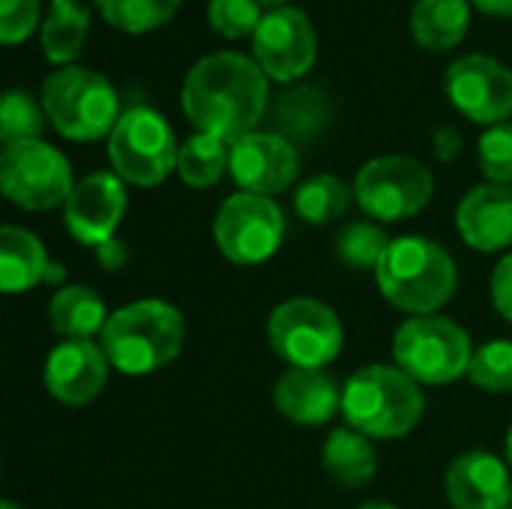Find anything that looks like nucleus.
<instances>
[{"mask_svg":"<svg viewBox=\"0 0 512 509\" xmlns=\"http://www.w3.org/2000/svg\"><path fill=\"white\" fill-rule=\"evenodd\" d=\"M186 120L225 144L258 132L267 111V75L240 51H213L201 57L183 78L180 90Z\"/></svg>","mask_w":512,"mask_h":509,"instance_id":"1","label":"nucleus"},{"mask_svg":"<svg viewBox=\"0 0 512 509\" xmlns=\"http://www.w3.org/2000/svg\"><path fill=\"white\" fill-rule=\"evenodd\" d=\"M183 336L186 321L177 306L165 300H135L111 312L99 345L117 372L141 378L171 366L183 348Z\"/></svg>","mask_w":512,"mask_h":509,"instance_id":"2","label":"nucleus"},{"mask_svg":"<svg viewBox=\"0 0 512 509\" xmlns=\"http://www.w3.org/2000/svg\"><path fill=\"white\" fill-rule=\"evenodd\" d=\"M384 300L408 315H435L444 309L459 285L450 252L420 234L396 237L375 270Z\"/></svg>","mask_w":512,"mask_h":509,"instance_id":"3","label":"nucleus"},{"mask_svg":"<svg viewBox=\"0 0 512 509\" xmlns=\"http://www.w3.org/2000/svg\"><path fill=\"white\" fill-rule=\"evenodd\" d=\"M423 408L420 384L399 366H363L342 387V417L348 429L375 441H396L414 432Z\"/></svg>","mask_w":512,"mask_h":509,"instance_id":"4","label":"nucleus"},{"mask_svg":"<svg viewBox=\"0 0 512 509\" xmlns=\"http://www.w3.org/2000/svg\"><path fill=\"white\" fill-rule=\"evenodd\" d=\"M42 108L48 123L69 141H96L111 135L120 120V99L111 81L87 66H63L42 81Z\"/></svg>","mask_w":512,"mask_h":509,"instance_id":"5","label":"nucleus"},{"mask_svg":"<svg viewBox=\"0 0 512 509\" xmlns=\"http://www.w3.org/2000/svg\"><path fill=\"white\" fill-rule=\"evenodd\" d=\"M471 357L474 345L465 327L441 315L408 318L393 336V360L417 384H453L468 375Z\"/></svg>","mask_w":512,"mask_h":509,"instance_id":"6","label":"nucleus"},{"mask_svg":"<svg viewBox=\"0 0 512 509\" xmlns=\"http://www.w3.org/2000/svg\"><path fill=\"white\" fill-rule=\"evenodd\" d=\"M177 138L168 120L153 108H129L108 135V159L114 174L132 186H159L177 168Z\"/></svg>","mask_w":512,"mask_h":509,"instance_id":"7","label":"nucleus"},{"mask_svg":"<svg viewBox=\"0 0 512 509\" xmlns=\"http://www.w3.org/2000/svg\"><path fill=\"white\" fill-rule=\"evenodd\" d=\"M267 339L291 369H324L342 354L345 330L327 303L294 297L270 312Z\"/></svg>","mask_w":512,"mask_h":509,"instance_id":"8","label":"nucleus"},{"mask_svg":"<svg viewBox=\"0 0 512 509\" xmlns=\"http://www.w3.org/2000/svg\"><path fill=\"white\" fill-rule=\"evenodd\" d=\"M435 195L432 171L414 156H375L354 180V198L372 219L402 222L417 216Z\"/></svg>","mask_w":512,"mask_h":509,"instance_id":"9","label":"nucleus"},{"mask_svg":"<svg viewBox=\"0 0 512 509\" xmlns=\"http://www.w3.org/2000/svg\"><path fill=\"white\" fill-rule=\"evenodd\" d=\"M0 189L21 210H51L66 204L75 189L72 165L57 147L45 144L42 138L18 141L3 147L0 153Z\"/></svg>","mask_w":512,"mask_h":509,"instance_id":"10","label":"nucleus"},{"mask_svg":"<svg viewBox=\"0 0 512 509\" xmlns=\"http://www.w3.org/2000/svg\"><path fill=\"white\" fill-rule=\"evenodd\" d=\"M213 240L237 267L264 264L285 240V213L267 195L237 192L222 201L213 219Z\"/></svg>","mask_w":512,"mask_h":509,"instance_id":"11","label":"nucleus"},{"mask_svg":"<svg viewBox=\"0 0 512 509\" xmlns=\"http://www.w3.org/2000/svg\"><path fill=\"white\" fill-rule=\"evenodd\" d=\"M252 54L267 78L282 84L300 81L318 57V36L309 15L297 6L264 12L252 36Z\"/></svg>","mask_w":512,"mask_h":509,"instance_id":"12","label":"nucleus"},{"mask_svg":"<svg viewBox=\"0 0 512 509\" xmlns=\"http://www.w3.org/2000/svg\"><path fill=\"white\" fill-rule=\"evenodd\" d=\"M450 102L474 123L498 126L512 114V69L489 54H465L444 78Z\"/></svg>","mask_w":512,"mask_h":509,"instance_id":"13","label":"nucleus"},{"mask_svg":"<svg viewBox=\"0 0 512 509\" xmlns=\"http://www.w3.org/2000/svg\"><path fill=\"white\" fill-rule=\"evenodd\" d=\"M240 192L252 195H279L300 177V153L297 144L282 138L279 132H252L231 144L228 165Z\"/></svg>","mask_w":512,"mask_h":509,"instance_id":"14","label":"nucleus"},{"mask_svg":"<svg viewBox=\"0 0 512 509\" xmlns=\"http://www.w3.org/2000/svg\"><path fill=\"white\" fill-rule=\"evenodd\" d=\"M126 213V186L114 171H96L75 183L63 204V225L81 246H99L114 237Z\"/></svg>","mask_w":512,"mask_h":509,"instance_id":"15","label":"nucleus"},{"mask_svg":"<svg viewBox=\"0 0 512 509\" xmlns=\"http://www.w3.org/2000/svg\"><path fill=\"white\" fill-rule=\"evenodd\" d=\"M108 366L111 363L102 345L90 339H63L48 351L42 381L57 402L69 408H81L102 393L108 381Z\"/></svg>","mask_w":512,"mask_h":509,"instance_id":"16","label":"nucleus"},{"mask_svg":"<svg viewBox=\"0 0 512 509\" xmlns=\"http://www.w3.org/2000/svg\"><path fill=\"white\" fill-rule=\"evenodd\" d=\"M444 489L453 509L512 507L510 468L489 450H471L456 456L447 468Z\"/></svg>","mask_w":512,"mask_h":509,"instance_id":"17","label":"nucleus"},{"mask_svg":"<svg viewBox=\"0 0 512 509\" xmlns=\"http://www.w3.org/2000/svg\"><path fill=\"white\" fill-rule=\"evenodd\" d=\"M459 237L477 252H501L512 243V186H474L456 210Z\"/></svg>","mask_w":512,"mask_h":509,"instance_id":"18","label":"nucleus"},{"mask_svg":"<svg viewBox=\"0 0 512 509\" xmlns=\"http://www.w3.org/2000/svg\"><path fill=\"white\" fill-rule=\"evenodd\" d=\"M273 402L297 426H324L342 411V387L324 369H288L276 381Z\"/></svg>","mask_w":512,"mask_h":509,"instance_id":"19","label":"nucleus"},{"mask_svg":"<svg viewBox=\"0 0 512 509\" xmlns=\"http://www.w3.org/2000/svg\"><path fill=\"white\" fill-rule=\"evenodd\" d=\"M333 117L330 96L315 84H297L276 96L273 102V123L282 138L291 144H312L324 135Z\"/></svg>","mask_w":512,"mask_h":509,"instance_id":"20","label":"nucleus"},{"mask_svg":"<svg viewBox=\"0 0 512 509\" xmlns=\"http://www.w3.org/2000/svg\"><path fill=\"white\" fill-rule=\"evenodd\" d=\"M48 264V252L36 234L18 225L0 228V288L6 294H24L42 285Z\"/></svg>","mask_w":512,"mask_h":509,"instance_id":"21","label":"nucleus"},{"mask_svg":"<svg viewBox=\"0 0 512 509\" xmlns=\"http://www.w3.org/2000/svg\"><path fill=\"white\" fill-rule=\"evenodd\" d=\"M90 30V6L84 0H51L48 15L39 24V45L48 63L72 66L81 54Z\"/></svg>","mask_w":512,"mask_h":509,"instance_id":"22","label":"nucleus"},{"mask_svg":"<svg viewBox=\"0 0 512 509\" xmlns=\"http://www.w3.org/2000/svg\"><path fill=\"white\" fill-rule=\"evenodd\" d=\"M321 462H324L327 477L345 489H363L378 474V453L372 447V438L354 429L330 432L321 450Z\"/></svg>","mask_w":512,"mask_h":509,"instance_id":"23","label":"nucleus"},{"mask_svg":"<svg viewBox=\"0 0 512 509\" xmlns=\"http://www.w3.org/2000/svg\"><path fill=\"white\" fill-rule=\"evenodd\" d=\"M471 24V0H417L411 12V33L429 51L456 48Z\"/></svg>","mask_w":512,"mask_h":509,"instance_id":"24","label":"nucleus"},{"mask_svg":"<svg viewBox=\"0 0 512 509\" xmlns=\"http://www.w3.org/2000/svg\"><path fill=\"white\" fill-rule=\"evenodd\" d=\"M102 297L87 285H66L48 303V321L63 339H93L108 324Z\"/></svg>","mask_w":512,"mask_h":509,"instance_id":"25","label":"nucleus"},{"mask_svg":"<svg viewBox=\"0 0 512 509\" xmlns=\"http://www.w3.org/2000/svg\"><path fill=\"white\" fill-rule=\"evenodd\" d=\"M231 165V144L213 138V135H192L180 144L177 153V174L192 189H210L222 180V174Z\"/></svg>","mask_w":512,"mask_h":509,"instance_id":"26","label":"nucleus"},{"mask_svg":"<svg viewBox=\"0 0 512 509\" xmlns=\"http://www.w3.org/2000/svg\"><path fill=\"white\" fill-rule=\"evenodd\" d=\"M351 201H357L354 186H348L342 177H333V174H315L297 189L294 210L309 225H327L345 216Z\"/></svg>","mask_w":512,"mask_h":509,"instance_id":"27","label":"nucleus"},{"mask_svg":"<svg viewBox=\"0 0 512 509\" xmlns=\"http://www.w3.org/2000/svg\"><path fill=\"white\" fill-rule=\"evenodd\" d=\"M183 0H96L99 15L123 33H147L174 18Z\"/></svg>","mask_w":512,"mask_h":509,"instance_id":"28","label":"nucleus"},{"mask_svg":"<svg viewBox=\"0 0 512 509\" xmlns=\"http://www.w3.org/2000/svg\"><path fill=\"white\" fill-rule=\"evenodd\" d=\"M390 237L375 222H351L336 237V255L351 270H378L381 258L390 249Z\"/></svg>","mask_w":512,"mask_h":509,"instance_id":"29","label":"nucleus"},{"mask_svg":"<svg viewBox=\"0 0 512 509\" xmlns=\"http://www.w3.org/2000/svg\"><path fill=\"white\" fill-rule=\"evenodd\" d=\"M45 129V108L24 90H9L0 102V141L3 147L18 141H39Z\"/></svg>","mask_w":512,"mask_h":509,"instance_id":"30","label":"nucleus"},{"mask_svg":"<svg viewBox=\"0 0 512 509\" xmlns=\"http://www.w3.org/2000/svg\"><path fill=\"white\" fill-rule=\"evenodd\" d=\"M468 378L474 387L486 393H510L512 390V342L492 339L480 345L471 357Z\"/></svg>","mask_w":512,"mask_h":509,"instance_id":"31","label":"nucleus"},{"mask_svg":"<svg viewBox=\"0 0 512 509\" xmlns=\"http://www.w3.org/2000/svg\"><path fill=\"white\" fill-rule=\"evenodd\" d=\"M261 18L264 15H261L258 0H210L207 3V24L225 39L255 36Z\"/></svg>","mask_w":512,"mask_h":509,"instance_id":"32","label":"nucleus"},{"mask_svg":"<svg viewBox=\"0 0 512 509\" xmlns=\"http://www.w3.org/2000/svg\"><path fill=\"white\" fill-rule=\"evenodd\" d=\"M480 168L489 177V183H504L512 186V123L489 126L480 135Z\"/></svg>","mask_w":512,"mask_h":509,"instance_id":"33","label":"nucleus"},{"mask_svg":"<svg viewBox=\"0 0 512 509\" xmlns=\"http://www.w3.org/2000/svg\"><path fill=\"white\" fill-rule=\"evenodd\" d=\"M39 0H0V42L21 45L39 27Z\"/></svg>","mask_w":512,"mask_h":509,"instance_id":"34","label":"nucleus"},{"mask_svg":"<svg viewBox=\"0 0 512 509\" xmlns=\"http://www.w3.org/2000/svg\"><path fill=\"white\" fill-rule=\"evenodd\" d=\"M492 303L512 324V252L495 264V273H492Z\"/></svg>","mask_w":512,"mask_h":509,"instance_id":"35","label":"nucleus"},{"mask_svg":"<svg viewBox=\"0 0 512 509\" xmlns=\"http://www.w3.org/2000/svg\"><path fill=\"white\" fill-rule=\"evenodd\" d=\"M93 255H96V264H99L105 273H117V270H123L126 261H129V249H126V243L117 240V237L99 243V246L93 249Z\"/></svg>","mask_w":512,"mask_h":509,"instance_id":"36","label":"nucleus"},{"mask_svg":"<svg viewBox=\"0 0 512 509\" xmlns=\"http://www.w3.org/2000/svg\"><path fill=\"white\" fill-rule=\"evenodd\" d=\"M462 150V135L453 129V126H441L435 135H432V153L441 159V162H453Z\"/></svg>","mask_w":512,"mask_h":509,"instance_id":"37","label":"nucleus"},{"mask_svg":"<svg viewBox=\"0 0 512 509\" xmlns=\"http://www.w3.org/2000/svg\"><path fill=\"white\" fill-rule=\"evenodd\" d=\"M471 6H477L486 15H498V18H512V0H471Z\"/></svg>","mask_w":512,"mask_h":509,"instance_id":"38","label":"nucleus"},{"mask_svg":"<svg viewBox=\"0 0 512 509\" xmlns=\"http://www.w3.org/2000/svg\"><path fill=\"white\" fill-rule=\"evenodd\" d=\"M63 279H66V270H63V264L51 261V264H48V270H45V282H48V285H60Z\"/></svg>","mask_w":512,"mask_h":509,"instance_id":"39","label":"nucleus"},{"mask_svg":"<svg viewBox=\"0 0 512 509\" xmlns=\"http://www.w3.org/2000/svg\"><path fill=\"white\" fill-rule=\"evenodd\" d=\"M357 509H399V507H393V504H384V501H369V504H363V507H357Z\"/></svg>","mask_w":512,"mask_h":509,"instance_id":"40","label":"nucleus"},{"mask_svg":"<svg viewBox=\"0 0 512 509\" xmlns=\"http://www.w3.org/2000/svg\"><path fill=\"white\" fill-rule=\"evenodd\" d=\"M261 6H267V9H282V6H288V0H258Z\"/></svg>","mask_w":512,"mask_h":509,"instance_id":"41","label":"nucleus"},{"mask_svg":"<svg viewBox=\"0 0 512 509\" xmlns=\"http://www.w3.org/2000/svg\"><path fill=\"white\" fill-rule=\"evenodd\" d=\"M507 465L512 468V426L510 432H507Z\"/></svg>","mask_w":512,"mask_h":509,"instance_id":"42","label":"nucleus"},{"mask_svg":"<svg viewBox=\"0 0 512 509\" xmlns=\"http://www.w3.org/2000/svg\"><path fill=\"white\" fill-rule=\"evenodd\" d=\"M0 509H21V507H18L15 501H3V504H0Z\"/></svg>","mask_w":512,"mask_h":509,"instance_id":"43","label":"nucleus"},{"mask_svg":"<svg viewBox=\"0 0 512 509\" xmlns=\"http://www.w3.org/2000/svg\"><path fill=\"white\" fill-rule=\"evenodd\" d=\"M507 509H512V507H507Z\"/></svg>","mask_w":512,"mask_h":509,"instance_id":"44","label":"nucleus"}]
</instances>
